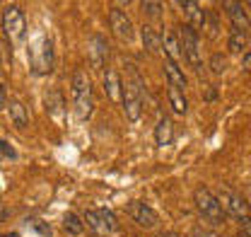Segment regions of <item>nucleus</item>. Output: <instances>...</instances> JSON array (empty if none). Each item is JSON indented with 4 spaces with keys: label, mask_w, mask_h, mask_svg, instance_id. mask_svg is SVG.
Masks as SVG:
<instances>
[{
    "label": "nucleus",
    "mask_w": 251,
    "mask_h": 237,
    "mask_svg": "<svg viewBox=\"0 0 251 237\" xmlns=\"http://www.w3.org/2000/svg\"><path fill=\"white\" fill-rule=\"evenodd\" d=\"M174 141V123H172V118H159L155 126V143L159 148H164V146H169Z\"/></svg>",
    "instance_id": "dca6fc26"
},
{
    "label": "nucleus",
    "mask_w": 251,
    "mask_h": 237,
    "mask_svg": "<svg viewBox=\"0 0 251 237\" xmlns=\"http://www.w3.org/2000/svg\"><path fill=\"white\" fill-rule=\"evenodd\" d=\"M162 46H164V56H167L169 60L179 63V60L184 59V56H181V49H179V39H176L174 31H169V34L162 39Z\"/></svg>",
    "instance_id": "f3484780"
},
{
    "label": "nucleus",
    "mask_w": 251,
    "mask_h": 237,
    "mask_svg": "<svg viewBox=\"0 0 251 237\" xmlns=\"http://www.w3.org/2000/svg\"><path fill=\"white\" fill-rule=\"evenodd\" d=\"M176 39H179V49H181V56H184V60H188L196 70H201L203 60H201L198 31H193L188 25H181V27H179V34H176Z\"/></svg>",
    "instance_id": "39448f33"
},
{
    "label": "nucleus",
    "mask_w": 251,
    "mask_h": 237,
    "mask_svg": "<svg viewBox=\"0 0 251 237\" xmlns=\"http://www.w3.org/2000/svg\"><path fill=\"white\" fill-rule=\"evenodd\" d=\"M87 51H90V63H92V68H104V63L109 59V44H106V39L101 36V34H92L90 36V41H87Z\"/></svg>",
    "instance_id": "1a4fd4ad"
},
{
    "label": "nucleus",
    "mask_w": 251,
    "mask_h": 237,
    "mask_svg": "<svg viewBox=\"0 0 251 237\" xmlns=\"http://www.w3.org/2000/svg\"><path fill=\"white\" fill-rule=\"evenodd\" d=\"M191 237H208V235H203V233H198V230H193V235Z\"/></svg>",
    "instance_id": "72a5a7b5"
},
{
    "label": "nucleus",
    "mask_w": 251,
    "mask_h": 237,
    "mask_svg": "<svg viewBox=\"0 0 251 237\" xmlns=\"http://www.w3.org/2000/svg\"><path fill=\"white\" fill-rule=\"evenodd\" d=\"M249 63H251V54L249 51H244V59H242V68H244V73H249V68H251Z\"/></svg>",
    "instance_id": "c85d7f7f"
},
{
    "label": "nucleus",
    "mask_w": 251,
    "mask_h": 237,
    "mask_svg": "<svg viewBox=\"0 0 251 237\" xmlns=\"http://www.w3.org/2000/svg\"><path fill=\"white\" fill-rule=\"evenodd\" d=\"M167 97H169V104H172V109H174L176 114H186L188 112V102H186V97H184V92L169 88L167 89Z\"/></svg>",
    "instance_id": "aec40b11"
},
{
    "label": "nucleus",
    "mask_w": 251,
    "mask_h": 237,
    "mask_svg": "<svg viewBox=\"0 0 251 237\" xmlns=\"http://www.w3.org/2000/svg\"><path fill=\"white\" fill-rule=\"evenodd\" d=\"M193 201H196V208H198V213L203 215V220H208L210 225H222L225 223V210L222 206L218 204V199H215V194L210 191V189H205V186H198L196 191H193Z\"/></svg>",
    "instance_id": "7ed1b4c3"
},
{
    "label": "nucleus",
    "mask_w": 251,
    "mask_h": 237,
    "mask_svg": "<svg viewBox=\"0 0 251 237\" xmlns=\"http://www.w3.org/2000/svg\"><path fill=\"white\" fill-rule=\"evenodd\" d=\"M215 199H218V204L222 206L225 215H234L242 225H249V204H247V199H244L242 194H237V191L222 186Z\"/></svg>",
    "instance_id": "20e7f679"
},
{
    "label": "nucleus",
    "mask_w": 251,
    "mask_h": 237,
    "mask_svg": "<svg viewBox=\"0 0 251 237\" xmlns=\"http://www.w3.org/2000/svg\"><path fill=\"white\" fill-rule=\"evenodd\" d=\"M31 228H34L41 237H51V225H46L44 220H34V223H31Z\"/></svg>",
    "instance_id": "bb28decb"
},
{
    "label": "nucleus",
    "mask_w": 251,
    "mask_h": 237,
    "mask_svg": "<svg viewBox=\"0 0 251 237\" xmlns=\"http://www.w3.org/2000/svg\"><path fill=\"white\" fill-rule=\"evenodd\" d=\"M109 25H111V31L119 39H124V41L133 39V22H130V17L126 15L124 10H119V7L109 10Z\"/></svg>",
    "instance_id": "6e6552de"
},
{
    "label": "nucleus",
    "mask_w": 251,
    "mask_h": 237,
    "mask_svg": "<svg viewBox=\"0 0 251 237\" xmlns=\"http://www.w3.org/2000/svg\"><path fill=\"white\" fill-rule=\"evenodd\" d=\"M181 7H184V12L188 15V27H191V30L201 31L205 27V10H203L196 0H184Z\"/></svg>",
    "instance_id": "9b49d317"
},
{
    "label": "nucleus",
    "mask_w": 251,
    "mask_h": 237,
    "mask_svg": "<svg viewBox=\"0 0 251 237\" xmlns=\"http://www.w3.org/2000/svg\"><path fill=\"white\" fill-rule=\"evenodd\" d=\"M0 155H5V157H10V160H17V150L12 148L7 141H0Z\"/></svg>",
    "instance_id": "cd10ccee"
},
{
    "label": "nucleus",
    "mask_w": 251,
    "mask_h": 237,
    "mask_svg": "<svg viewBox=\"0 0 251 237\" xmlns=\"http://www.w3.org/2000/svg\"><path fill=\"white\" fill-rule=\"evenodd\" d=\"M51 60H53V49H51V39H41V44L34 51V70L36 73H49L51 70Z\"/></svg>",
    "instance_id": "9d476101"
},
{
    "label": "nucleus",
    "mask_w": 251,
    "mask_h": 237,
    "mask_svg": "<svg viewBox=\"0 0 251 237\" xmlns=\"http://www.w3.org/2000/svg\"><path fill=\"white\" fill-rule=\"evenodd\" d=\"M5 189V184H2V172H0V191Z\"/></svg>",
    "instance_id": "f704fd0d"
},
{
    "label": "nucleus",
    "mask_w": 251,
    "mask_h": 237,
    "mask_svg": "<svg viewBox=\"0 0 251 237\" xmlns=\"http://www.w3.org/2000/svg\"><path fill=\"white\" fill-rule=\"evenodd\" d=\"M5 102H7V99H5V89H2V85H0V109L5 107Z\"/></svg>",
    "instance_id": "7c9ffc66"
},
{
    "label": "nucleus",
    "mask_w": 251,
    "mask_h": 237,
    "mask_svg": "<svg viewBox=\"0 0 251 237\" xmlns=\"http://www.w3.org/2000/svg\"><path fill=\"white\" fill-rule=\"evenodd\" d=\"M63 230H65L68 235L80 237L82 233H85V223H82V218H80V215H75V213H68V215L63 218Z\"/></svg>",
    "instance_id": "a211bd4d"
},
{
    "label": "nucleus",
    "mask_w": 251,
    "mask_h": 237,
    "mask_svg": "<svg viewBox=\"0 0 251 237\" xmlns=\"http://www.w3.org/2000/svg\"><path fill=\"white\" fill-rule=\"evenodd\" d=\"M7 104V112H10V121L15 123V128H27L29 126V112H27V107L20 102V99H7L5 102Z\"/></svg>",
    "instance_id": "f8f14e48"
},
{
    "label": "nucleus",
    "mask_w": 251,
    "mask_h": 237,
    "mask_svg": "<svg viewBox=\"0 0 251 237\" xmlns=\"http://www.w3.org/2000/svg\"><path fill=\"white\" fill-rule=\"evenodd\" d=\"M2 30L7 39H22L27 31V20L20 5H7L2 10Z\"/></svg>",
    "instance_id": "423d86ee"
},
{
    "label": "nucleus",
    "mask_w": 251,
    "mask_h": 237,
    "mask_svg": "<svg viewBox=\"0 0 251 237\" xmlns=\"http://www.w3.org/2000/svg\"><path fill=\"white\" fill-rule=\"evenodd\" d=\"M225 7H227V15L232 17L234 30L249 34V15H247V10L242 7V2H225Z\"/></svg>",
    "instance_id": "4468645a"
},
{
    "label": "nucleus",
    "mask_w": 251,
    "mask_h": 237,
    "mask_svg": "<svg viewBox=\"0 0 251 237\" xmlns=\"http://www.w3.org/2000/svg\"><path fill=\"white\" fill-rule=\"evenodd\" d=\"M164 73H167L169 88L179 89V92H184V89H186V75H184V70H181V65H179V63L164 59Z\"/></svg>",
    "instance_id": "ddd939ff"
},
{
    "label": "nucleus",
    "mask_w": 251,
    "mask_h": 237,
    "mask_svg": "<svg viewBox=\"0 0 251 237\" xmlns=\"http://www.w3.org/2000/svg\"><path fill=\"white\" fill-rule=\"evenodd\" d=\"M97 215H99V220H101V225H104V230H106V235L109 233H119V220H116V215H114V210H109V208H101V210H97Z\"/></svg>",
    "instance_id": "412c9836"
},
{
    "label": "nucleus",
    "mask_w": 251,
    "mask_h": 237,
    "mask_svg": "<svg viewBox=\"0 0 251 237\" xmlns=\"http://www.w3.org/2000/svg\"><path fill=\"white\" fill-rule=\"evenodd\" d=\"M237 237H249V225H242V230H239Z\"/></svg>",
    "instance_id": "c756f323"
},
{
    "label": "nucleus",
    "mask_w": 251,
    "mask_h": 237,
    "mask_svg": "<svg viewBox=\"0 0 251 237\" xmlns=\"http://www.w3.org/2000/svg\"><path fill=\"white\" fill-rule=\"evenodd\" d=\"M0 237H20V233H5V235H0Z\"/></svg>",
    "instance_id": "473e14b6"
},
{
    "label": "nucleus",
    "mask_w": 251,
    "mask_h": 237,
    "mask_svg": "<svg viewBox=\"0 0 251 237\" xmlns=\"http://www.w3.org/2000/svg\"><path fill=\"white\" fill-rule=\"evenodd\" d=\"M227 46H229V51L232 54H239L242 49H247V31H239L232 27L229 31V39H227Z\"/></svg>",
    "instance_id": "4be33fe9"
},
{
    "label": "nucleus",
    "mask_w": 251,
    "mask_h": 237,
    "mask_svg": "<svg viewBox=\"0 0 251 237\" xmlns=\"http://www.w3.org/2000/svg\"><path fill=\"white\" fill-rule=\"evenodd\" d=\"M126 213H128V218H130L135 225H140V228H145V230L155 228L157 223H159L157 213L148 206L145 201H130V204L126 206Z\"/></svg>",
    "instance_id": "0eeeda50"
},
{
    "label": "nucleus",
    "mask_w": 251,
    "mask_h": 237,
    "mask_svg": "<svg viewBox=\"0 0 251 237\" xmlns=\"http://www.w3.org/2000/svg\"><path fill=\"white\" fill-rule=\"evenodd\" d=\"M70 92H73V102H75V114H77V118L85 121V118L92 117V112H94L92 80L87 78L85 70H75V73H73Z\"/></svg>",
    "instance_id": "f257e3e1"
},
{
    "label": "nucleus",
    "mask_w": 251,
    "mask_h": 237,
    "mask_svg": "<svg viewBox=\"0 0 251 237\" xmlns=\"http://www.w3.org/2000/svg\"><path fill=\"white\" fill-rule=\"evenodd\" d=\"M82 223H87V228L94 230L97 235H106V230H104V225H101V220H99L97 210H87V213L82 215Z\"/></svg>",
    "instance_id": "b1692460"
},
{
    "label": "nucleus",
    "mask_w": 251,
    "mask_h": 237,
    "mask_svg": "<svg viewBox=\"0 0 251 237\" xmlns=\"http://www.w3.org/2000/svg\"><path fill=\"white\" fill-rule=\"evenodd\" d=\"M121 75L114 70V68H109L106 73H104V92L109 94V99L111 102H121Z\"/></svg>",
    "instance_id": "2eb2a0df"
},
{
    "label": "nucleus",
    "mask_w": 251,
    "mask_h": 237,
    "mask_svg": "<svg viewBox=\"0 0 251 237\" xmlns=\"http://www.w3.org/2000/svg\"><path fill=\"white\" fill-rule=\"evenodd\" d=\"M143 12L150 15V17H159V15H162V2H157V0L143 2Z\"/></svg>",
    "instance_id": "a878e982"
},
{
    "label": "nucleus",
    "mask_w": 251,
    "mask_h": 237,
    "mask_svg": "<svg viewBox=\"0 0 251 237\" xmlns=\"http://www.w3.org/2000/svg\"><path fill=\"white\" fill-rule=\"evenodd\" d=\"M63 104H65V99H63L61 92L51 89V92L46 94V109H49L53 117H61V114H63Z\"/></svg>",
    "instance_id": "5701e85b"
},
{
    "label": "nucleus",
    "mask_w": 251,
    "mask_h": 237,
    "mask_svg": "<svg viewBox=\"0 0 251 237\" xmlns=\"http://www.w3.org/2000/svg\"><path fill=\"white\" fill-rule=\"evenodd\" d=\"M157 237H179L176 233H162V235H157Z\"/></svg>",
    "instance_id": "2f4dec72"
},
{
    "label": "nucleus",
    "mask_w": 251,
    "mask_h": 237,
    "mask_svg": "<svg viewBox=\"0 0 251 237\" xmlns=\"http://www.w3.org/2000/svg\"><path fill=\"white\" fill-rule=\"evenodd\" d=\"M121 104L130 121H140L143 117V80L138 73H133V83L130 80L121 83Z\"/></svg>",
    "instance_id": "f03ea898"
},
{
    "label": "nucleus",
    "mask_w": 251,
    "mask_h": 237,
    "mask_svg": "<svg viewBox=\"0 0 251 237\" xmlns=\"http://www.w3.org/2000/svg\"><path fill=\"white\" fill-rule=\"evenodd\" d=\"M143 44H145V49L150 54H159L162 51V36L152 27H148V25L143 27Z\"/></svg>",
    "instance_id": "6ab92c4d"
},
{
    "label": "nucleus",
    "mask_w": 251,
    "mask_h": 237,
    "mask_svg": "<svg viewBox=\"0 0 251 237\" xmlns=\"http://www.w3.org/2000/svg\"><path fill=\"white\" fill-rule=\"evenodd\" d=\"M208 65H210V70H213L215 75H222V73L227 70V59H225L222 54H213L210 60H208Z\"/></svg>",
    "instance_id": "393cba45"
}]
</instances>
